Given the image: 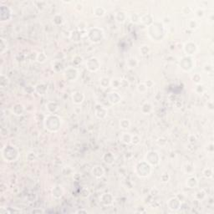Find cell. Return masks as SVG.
Returning a JSON list of instances; mask_svg holds the SVG:
<instances>
[{"mask_svg":"<svg viewBox=\"0 0 214 214\" xmlns=\"http://www.w3.org/2000/svg\"><path fill=\"white\" fill-rule=\"evenodd\" d=\"M95 14L97 15V16H103L105 14V9H102V8H96L95 9Z\"/></svg>","mask_w":214,"mask_h":214,"instance_id":"6da1fadb","label":"cell"}]
</instances>
